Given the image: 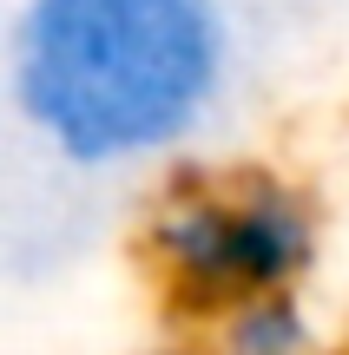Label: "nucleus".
I'll return each mask as SVG.
<instances>
[{"label": "nucleus", "instance_id": "obj_1", "mask_svg": "<svg viewBox=\"0 0 349 355\" xmlns=\"http://www.w3.org/2000/svg\"><path fill=\"white\" fill-rule=\"evenodd\" d=\"M7 105L86 178L145 171L218 125L237 79L231 0H20Z\"/></svg>", "mask_w": 349, "mask_h": 355}, {"label": "nucleus", "instance_id": "obj_2", "mask_svg": "<svg viewBox=\"0 0 349 355\" xmlns=\"http://www.w3.org/2000/svg\"><path fill=\"white\" fill-rule=\"evenodd\" d=\"M145 263L178 316L218 322L277 290H310L323 263V211L290 171H185L145 211Z\"/></svg>", "mask_w": 349, "mask_h": 355}, {"label": "nucleus", "instance_id": "obj_3", "mask_svg": "<svg viewBox=\"0 0 349 355\" xmlns=\"http://www.w3.org/2000/svg\"><path fill=\"white\" fill-rule=\"evenodd\" d=\"M205 349L211 355H337L330 322L310 303V290H277L218 316L205 329Z\"/></svg>", "mask_w": 349, "mask_h": 355}, {"label": "nucleus", "instance_id": "obj_4", "mask_svg": "<svg viewBox=\"0 0 349 355\" xmlns=\"http://www.w3.org/2000/svg\"><path fill=\"white\" fill-rule=\"evenodd\" d=\"M145 355H211L205 343H165V349H145Z\"/></svg>", "mask_w": 349, "mask_h": 355}]
</instances>
